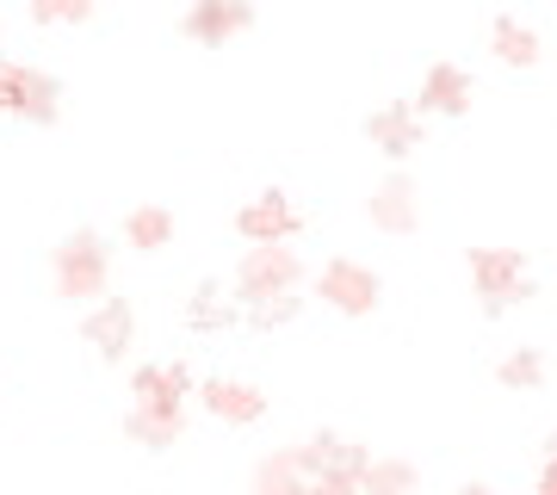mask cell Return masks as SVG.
<instances>
[{
  "instance_id": "6da1fadb",
  "label": "cell",
  "mask_w": 557,
  "mask_h": 495,
  "mask_svg": "<svg viewBox=\"0 0 557 495\" xmlns=\"http://www.w3.org/2000/svg\"><path fill=\"white\" fill-rule=\"evenodd\" d=\"M57 292L62 297H75V304H100L106 297V279H112V255H106V236L100 230H69L57 248Z\"/></svg>"
},
{
  "instance_id": "7a4b0ae2",
  "label": "cell",
  "mask_w": 557,
  "mask_h": 495,
  "mask_svg": "<svg viewBox=\"0 0 557 495\" xmlns=\"http://www.w3.org/2000/svg\"><path fill=\"white\" fill-rule=\"evenodd\" d=\"M471 279H478V297L490 317L515 310L533 297V273H527V255L520 248H471Z\"/></svg>"
},
{
  "instance_id": "3957f363",
  "label": "cell",
  "mask_w": 557,
  "mask_h": 495,
  "mask_svg": "<svg viewBox=\"0 0 557 495\" xmlns=\"http://www.w3.org/2000/svg\"><path fill=\"white\" fill-rule=\"evenodd\" d=\"M0 112H13L25 124H57L62 119V81L44 75V69H25L13 57H0Z\"/></svg>"
},
{
  "instance_id": "277c9868",
  "label": "cell",
  "mask_w": 557,
  "mask_h": 495,
  "mask_svg": "<svg viewBox=\"0 0 557 495\" xmlns=\"http://www.w3.org/2000/svg\"><path fill=\"white\" fill-rule=\"evenodd\" d=\"M304 285V260L292 242H273V248H248L236 267V297L255 304V297H278V292H298Z\"/></svg>"
},
{
  "instance_id": "5b68a950",
  "label": "cell",
  "mask_w": 557,
  "mask_h": 495,
  "mask_svg": "<svg viewBox=\"0 0 557 495\" xmlns=\"http://www.w3.org/2000/svg\"><path fill=\"white\" fill-rule=\"evenodd\" d=\"M317 297L329 304V310H341V317H372L384 285H379V273H372L366 260H329V267L317 273Z\"/></svg>"
},
{
  "instance_id": "8992f818",
  "label": "cell",
  "mask_w": 557,
  "mask_h": 495,
  "mask_svg": "<svg viewBox=\"0 0 557 495\" xmlns=\"http://www.w3.org/2000/svg\"><path fill=\"white\" fill-rule=\"evenodd\" d=\"M298 465H304V477H310V483H359V477H366V465H372V453H366L359 440L329 434V428H322L317 440H304V446H298Z\"/></svg>"
},
{
  "instance_id": "52a82bcc",
  "label": "cell",
  "mask_w": 557,
  "mask_h": 495,
  "mask_svg": "<svg viewBox=\"0 0 557 495\" xmlns=\"http://www.w3.org/2000/svg\"><path fill=\"white\" fill-rule=\"evenodd\" d=\"M236 230H242V242H255V248L292 242V236H304V205L285 198V193H260L236 211Z\"/></svg>"
},
{
  "instance_id": "ba28073f",
  "label": "cell",
  "mask_w": 557,
  "mask_h": 495,
  "mask_svg": "<svg viewBox=\"0 0 557 495\" xmlns=\"http://www.w3.org/2000/svg\"><path fill=\"white\" fill-rule=\"evenodd\" d=\"M131 335H137V310H131V297H112V292H106L100 304L81 317V341H87L100 359H124Z\"/></svg>"
},
{
  "instance_id": "9c48e42d",
  "label": "cell",
  "mask_w": 557,
  "mask_h": 495,
  "mask_svg": "<svg viewBox=\"0 0 557 495\" xmlns=\"http://www.w3.org/2000/svg\"><path fill=\"white\" fill-rule=\"evenodd\" d=\"M131 391H137V409H168V416H186V396H193V366H137L131 378Z\"/></svg>"
},
{
  "instance_id": "30bf717a",
  "label": "cell",
  "mask_w": 557,
  "mask_h": 495,
  "mask_svg": "<svg viewBox=\"0 0 557 495\" xmlns=\"http://www.w3.org/2000/svg\"><path fill=\"white\" fill-rule=\"evenodd\" d=\"M255 25V7L248 0H199V7H186L180 13V32L199 44H230L236 32H248Z\"/></svg>"
},
{
  "instance_id": "8fae6325",
  "label": "cell",
  "mask_w": 557,
  "mask_h": 495,
  "mask_svg": "<svg viewBox=\"0 0 557 495\" xmlns=\"http://www.w3.org/2000/svg\"><path fill=\"white\" fill-rule=\"evenodd\" d=\"M199 403L218 421H230V428H255V421L267 416V396H260V384H248V378H205Z\"/></svg>"
},
{
  "instance_id": "7c38bea8",
  "label": "cell",
  "mask_w": 557,
  "mask_h": 495,
  "mask_svg": "<svg viewBox=\"0 0 557 495\" xmlns=\"http://www.w3.org/2000/svg\"><path fill=\"white\" fill-rule=\"evenodd\" d=\"M366 137H372V149L391 156V161L416 156V149H421V112L409 106V99H397V106H384V112L366 119Z\"/></svg>"
},
{
  "instance_id": "4fadbf2b",
  "label": "cell",
  "mask_w": 557,
  "mask_h": 495,
  "mask_svg": "<svg viewBox=\"0 0 557 495\" xmlns=\"http://www.w3.org/2000/svg\"><path fill=\"white\" fill-rule=\"evenodd\" d=\"M416 112H440V119H465L471 112V75L458 62H434L428 81H421V99Z\"/></svg>"
},
{
  "instance_id": "5bb4252c",
  "label": "cell",
  "mask_w": 557,
  "mask_h": 495,
  "mask_svg": "<svg viewBox=\"0 0 557 495\" xmlns=\"http://www.w3.org/2000/svg\"><path fill=\"white\" fill-rule=\"evenodd\" d=\"M490 50H496V62H508V69H539V62H545V38H539L527 20H515V13H496Z\"/></svg>"
},
{
  "instance_id": "9a60e30c",
  "label": "cell",
  "mask_w": 557,
  "mask_h": 495,
  "mask_svg": "<svg viewBox=\"0 0 557 495\" xmlns=\"http://www.w3.org/2000/svg\"><path fill=\"white\" fill-rule=\"evenodd\" d=\"M372 223H379L384 236H409L421 223V205H416V186L403 174L379 180V193H372Z\"/></svg>"
},
{
  "instance_id": "2e32d148",
  "label": "cell",
  "mask_w": 557,
  "mask_h": 495,
  "mask_svg": "<svg viewBox=\"0 0 557 495\" xmlns=\"http://www.w3.org/2000/svg\"><path fill=\"white\" fill-rule=\"evenodd\" d=\"M304 490H310V477H304V465H298V446H278V453L260 458L255 495H304Z\"/></svg>"
},
{
  "instance_id": "e0dca14e",
  "label": "cell",
  "mask_w": 557,
  "mask_h": 495,
  "mask_svg": "<svg viewBox=\"0 0 557 495\" xmlns=\"http://www.w3.org/2000/svg\"><path fill=\"white\" fill-rule=\"evenodd\" d=\"M124 242H131L137 255H161V248L174 242V211H168V205H137V211L124 218Z\"/></svg>"
},
{
  "instance_id": "ac0fdd59",
  "label": "cell",
  "mask_w": 557,
  "mask_h": 495,
  "mask_svg": "<svg viewBox=\"0 0 557 495\" xmlns=\"http://www.w3.org/2000/svg\"><path fill=\"white\" fill-rule=\"evenodd\" d=\"M124 434L137 440V446H149V453H168V446H180V434H186V416H168V409H131V416H124Z\"/></svg>"
},
{
  "instance_id": "d6986e66",
  "label": "cell",
  "mask_w": 557,
  "mask_h": 495,
  "mask_svg": "<svg viewBox=\"0 0 557 495\" xmlns=\"http://www.w3.org/2000/svg\"><path fill=\"white\" fill-rule=\"evenodd\" d=\"M186 322H193L199 335H211V329H230V322H236V297L205 279L199 292H193V304H186Z\"/></svg>"
},
{
  "instance_id": "ffe728a7",
  "label": "cell",
  "mask_w": 557,
  "mask_h": 495,
  "mask_svg": "<svg viewBox=\"0 0 557 495\" xmlns=\"http://www.w3.org/2000/svg\"><path fill=\"white\" fill-rule=\"evenodd\" d=\"M354 490L359 495H416V465H403V458H372Z\"/></svg>"
},
{
  "instance_id": "44dd1931",
  "label": "cell",
  "mask_w": 557,
  "mask_h": 495,
  "mask_svg": "<svg viewBox=\"0 0 557 495\" xmlns=\"http://www.w3.org/2000/svg\"><path fill=\"white\" fill-rule=\"evenodd\" d=\"M496 378L508 384V391H533V384H545V359H539L533 347H520V354H508L496 366Z\"/></svg>"
},
{
  "instance_id": "7402d4cb",
  "label": "cell",
  "mask_w": 557,
  "mask_h": 495,
  "mask_svg": "<svg viewBox=\"0 0 557 495\" xmlns=\"http://www.w3.org/2000/svg\"><path fill=\"white\" fill-rule=\"evenodd\" d=\"M298 304H304L298 292H278V297H255V304H248V322H255V329H278V322H292V317H298Z\"/></svg>"
},
{
  "instance_id": "603a6c76",
  "label": "cell",
  "mask_w": 557,
  "mask_h": 495,
  "mask_svg": "<svg viewBox=\"0 0 557 495\" xmlns=\"http://www.w3.org/2000/svg\"><path fill=\"white\" fill-rule=\"evenodd\" d=\"M32 20L38 25H87L94 7H75V0H32Z\"/></svg>"
},
{
  "instance_id": "cb8c5ba5",
  "label": "cell",
  "mask_w": 557,
  "mask_h": 495,
  "mask_svg": "<svg viewBox=\"0 0 557 495\" xmlns=\"http://www.w3.org/2000/svg\"><path fill=\"white\" fill-rule=\"evenodd\" d=\"M539 495H557V458H545V471H539Z\"/></svg>"
},
{
  "instance_id": "d4e9b609",
  "label": "cell",
  "mask_w": 557,
  "mask_h": 495,
  "mask_svg": "<svg viewBox=\"0 0 557 495\" xmlns=\"http://www.w3.org/2000/svg\"><path fill=\"white\" fill-rule=\"evenodd\" d=\"M304 495H359V490H354V483H310Z\"/></svg>"
},
{
  "instance_id": "484cf974",
  "label": "cell",
  "mask_w": 557,
  "mask_h": 495,
  "mask_svg": "<svg viewBox=\"0 0 557 495\" xmlns=\"http://www.w3.org/2000/svg\"><path fill=\"white\" fill-rule=\"evenodd\" d=\"M453 495H496L490 483H465V490H453Z\"/></svg>"
},
{
  "instance_id": "4316f807",
  "label": "cell",
  "mask_w": 557,
  "mask_h": 495,
  "mask_svg": "<svg viewBox=\"0 0 557 495\" xmlns=\"http://www.w3.org/2000/svg\"><path fill=\"white\" fill-rule=\"evenodd\" d=\"M545 458H557V434H552V440H545Z\"/></svg>"
},
{
  "instance_id": "83f0119b",
  "label": "cell",
  "mask_w": 557,
  "mask_h": 495,
  "mask_svg": "<svg viewBox=\"0 0 557 495\" xmlns=\"http://www.w3.org/2000/svg\"><path fill=\"white\" fill-rule=\"evenodd\" d=\"M0 38H7V25H0Z\"/></svg>"
}]
</instances>
